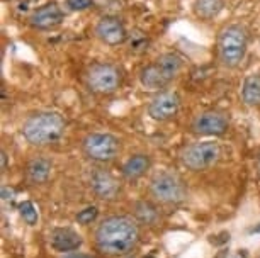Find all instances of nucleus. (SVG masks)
Returning <instances> with one entry per match:
<instances>
[{"mask_svg": "<svg viewBox=\"0 0 260 258\" xmlns=\"http://www.w3.org/2000/svg\"><path fill=\"white\" fill-rule=\"evenodd\" d=\"M140 240L138 225L131 217L111 216L101 223L95 231V241L107 255H126Z\"/></svg>", "mask_w": 260, "mask_h": 258, "instance_id": "obj_1", "label": "nucleus"}, {"mask_svg": "<svg viewBox=\"0 0 260 258\" xmlns=\"http://www.w3.org/2000/svg\"><path fill=\"white\" fill-rule=\"evenodd\" d=\"M67 123L61 114L51 110L34 113L24 121L21 133L24 139L32 146H50L56 143L65 133Z\"/></svg>", "mask_w": 260, "mask_h": 258, "instance_id": "obj_2", "label": "nucleus"}, {"mask_svg": "<svg viewBox=\"0 0 260 258\" xmlns=\"http://www.w3.org/2000/svg\"><path fill=\"white\" fill-rule=\"evenodd\" d=\"M248 53V31L242 24H226L218 32L216 55L218 61L228 70H235L243 63Z\"/></svg>", "mask_w": 260, "mask_h": 258, "instance_id": "obj_3", "label": "nucleus"}, {"mask_svg": "<svg viewBox=\"0 0 260 258\" xmlns=\"http://www.w3.org/2000/svg\"><path fill=\"white\" fill-rule=\"evenodd\" d=\"M122 85V71L119 66L107 61H97L87 68L85 87L95 95L116 94Z\"/></svg>", "mask_w": 260, "mask_h": 258, "instance_id": "obj_4", "label": "nucleus"}, {"mask_svg": "<svg viewBox=\"0 0 260 258\" xmlns=\"http://www.w3.org/2000/svg\"><path fill=\"white\" fill-rule=\"evenodd\" d=\"M150 194L156 202L172 206V204L182 202L187 196V191H185V183L180 175L170 170H164L151 178Z\"/></svg>", "mask_w": 260, "mask_h": 258, "instance_id": "obj_5", "label": "nucleus"}, {"mask_svg": "<svg viewBox=\"0 0 260 258\" xmlns=\"http://www.w3.org/2000/svg\"><path fill=\"white\" fill-rule=\"evenodd\" d=\"M82 152L92 162H114L121 153V139L111 133H90L82 141Z\"/></svg>", "mask_w": 260, "mask_h": 258, "instance_id": "obj_6", "label": "nucleus"}, {"mask_svg": "<svg viewBox=\"0 0 260 258\" xmlns=\"http://www.w3.org/2000/svg\"><path fill=\"white\" fill-rule=\"evenodd\" d=\"M219 158H221V146L214 141H199V143L189 144L180 153L184 167L192 172H201L213 167Z\"/></svg>", "mask_w": 260, "mask_h": 258, "instance_id": "obj_7", "label": "nucleus"}, {"mask_svg": "<svg viewBox=\"0 0 260 258\" xmlns=\"http://www.w3.org/2000/svg\"><path fill=\"white\" fill-rule=\"evenodd\" d=\"M65 21V11L58 2H46L36 7L27 17V24L34 31H55Z\"/></svg>", "mask_w": 260, "mask_h": 258, "instance_id": "obj_8", "label": "nucleus"}, {"mask_svg": "<svg viewBox=\"0 0 260 258\" xmlns=\"http://www.w3.org/2000/svg\"><path fill=\"white\" fill-rule=\"evenodd\" d=\"M94 34L102 45L109 48H117L127 41V29L124 22L117 16H104L97 21L94 27Z\"/></svg>", "mask_w": 260, "mask_h": 258, "instance_id": "obj_9", "label": "nucleus"}, {"mask_svg": "<svg viewBox=\"0 0 260 258\" xmlns=\"http://www.w3.org/2000/svg\"><path fill=\"white\" fill-rule=\"evenodd\" d=\"M146 110H148V116L153 121H160V123L170 121L180 110V97L177 92L170 90L156 92V95L150 100Z\"/></svg>", "mask_w": 260, "mask_h": 258, "instance_id": "obj_10", "label": "nucleus"}, {"mask_svg": "<svg viewBox=\"0 0 260 258\" xmlns=\"http://www.w3.org/2000/svg\"><path fill=\"white\" fill-rule=\"evenodd\" d=\"M228 126L230 123L224 114L218 110H204L194 118L190 129L198 136H221L226 133Z\"/></svg>", "mask_w": 260, "mask_h": 258, "instance_id": "obj_11", "label": "nucleus"}, {"mask_svg": "<svg viewBox=\"0 0 260 258\" xmlns=\"http://www.w3.org/2000/svg\"><path fill=\"white\" fill-rule=\"evenodd\" d=\"M138 80L143 89L151 92H164L175 79L160 65L158 61L153 60L148 65H145L138 73Z\"/></svg>", "mask_w": 260, "mask_h": 258, "instance_id": "obj_12", "label": "nucleus"}, {"mask_svg": "<svg viewBox=\"0 0 260 258\" xmlns=\"http://www.w3.org/2000/svg\"><path fill=\"white\" fill-rule=\"evenodd\" d=\"M50 243L56 251L65 253L78 250L82 246V238L70 228H56V230L51 231Z\"/></svg>", "mask_w": 260, "mask_h": 258, "instance_id": "obj_13", "label": "nucleus"}, {"mask_svg": "<svg viewBox=\"0 0 260 258\" xmlns=\"http://www.w3.org/2000/svg\"><path fill=\"white\" fill-rule=\"evenodd\" d=\"M92 189L101 199H114L119 192V183L109 172L97 170L92 173Z\"/></svg>", "mask_w": 260, "mask_h": 258, "instance_id": "obj_14", "label": "nucleus"}, {"mask_svg": "<svg viewBox=\"0 0 260 258\" xmlns=\"http://www.w3.org/2000/svg\"><path fill=\"white\" fill-rule=\"evenodd\" d=\"M150 157L148 155H143V153H138V155H133V157H129L122 165V175H124V178L127 180H136L140 177H143V175L148 172L150 168Z\"/></svg>", "mask_w": 260, "mask_h": 258, "instance_id": "obj_15", "label": "nucleus"}, {"mask_svg": "<svg viewBox=\"0 0 260 258\" xmlns=\"http://www.w3.org/2000/svg\"><path fill=\"white\" fill-rule=\"evenodd\" d=\"M224 0H194L192 12L201 21H213L223 12Z\"/></svg>", "mask_w": 260, "mask_h": 258, "instance_id": "obj_16", "label": "nucleus"}, {"mask_svg": "<svg viewBox=\"0 0 260 258\" xmlns=\"http://www.w3.org/2000/svg\"><path fill=\"white\" fill-rule=\"evenodd\" d=\"M242 100L250 107L260 105V73H250L243 79L242 84Z\"/></svg>", "mask_w": 260, "mask_h": 258, "instance_id": "obj_17", "label": "nucleus"}, {"mask_svg": "<svg viewBox=\"0 0 260 258\" xmlns=\"http://www.w3.org/2000/svg\"><path fill=\"white\" fill-rule=\"evenodd\" d=\"M51 173V162L45 157H36L27 163L26 175L31 183H43L46 182Z\"/></svg>", "mask_w": 260, "mask_h": 258, "instance_id": "obj_18", "label": "nucleus"}, {"mask_svg": "<svg viewBox=\"0 0 260 258\" xmlns=\"http://www.w3.org/2000/svg\"><path fill=\"white\" fill-rule=\"evenodd\" d=\"M135 214H136V217H138L141 223H145V225H153L156 219H158V212H156V209L148 202H138V204H136Z\"/></svg>", "mask_w": 260, "mask_h": 258, "instance_id": "obj_19", "label": "nucleus"}, {"mask_svg": "<svg viewBox=\"0 0 260 258\" xmlns=\"http://www.w3.org/2000/svg\"><path fill=\"white\" fill-rule=\"evenodd\" d=\"M19 212H21V216L24 217V221H26L27 225L34 226L38 223V211L31 201H24L19 204Z\"/></svg>", "mask_w": 260, "mask_h": 258, "instance_id": "obj_20", "label": "nucleus"}, {"mask_svg": "<svg viewBox=\"0 0 260 258\" xmlns=\"http://www.w3.org/2000/svg\"><path fill=\"white\" fill-rule=\"evenodd\" d=\"M94 7V0H65V9L70 12H83Z\"/></svg>", "mask_w": 260, "mask_h": 258, "instance_id": "obj_21", "label": "nucleus"}, {"mask_svg": "<svg viewBox=\"0 0 260 258\" xmlns=\"http://www.w3.org/2000/svg\"><path fill=\"white\" fill-rule=\"evenodd\" d=\"M97 216H99V211H97V207H87L83 209L77 214V221L80 223V225H90V223H94Z\"/></svg>", "mask_w": 260, "mask_h": 258, "instance_id": "obj_22", "label": "nucleus"}, {"mask_svg": "<svg viewBox=\"0 0 260 258\" xmlns=\"http://www.w3.org/2000/svg\"><path fill=\"white\" fill-rule=\"evenodd\" d=\"M209 241L213 243V245H216V246L226 245V243L230 241V233L228 231H223V233H219V235H216V236H211Z\"/></svg>", "mask_w": 260, "mask_h": 258, "instance_id": "obj_23", "label": "nucleus"}, {"mask_svg": "<svg viewBox=\"0 0 260 258\" xmlns=\"http://www.w3.org/2000/svg\"><path fill=\"white\" fill-rule=\"evenodd\" d=\"M12 196H14V192H12V191H9L7 187H4V189H2V197H4V199H12Z\"/></svg>", "mask_w": 260, "mask_h": 258, "instance_id": "obj_24", "label": "nucleus"}, {"mask_svg": "<svg viewBox=\"0 0 260 258\" xmlns=\"http://www.w3.org/2000/svg\"><path fill=\"white\" fill-rule=\"evenodd\" d=\"M233 258H248V251L247 250H240V251L235 253Z\"/></svg>", "mask_w": 260, "mask_h": 258, "instance_id": "obj_25", "label": "nucleus"}, {"mask_svg": "<svg viewBox=\"0 0 260 258\" xmlns=\"http://www.w3.org/2000/svg\"><path fill=\"white\" fill-rule=\"evenodd\" d=\"M65 258H92L90 255H83V253H73V255H68Z\"/></svg>", "mask_w": 260, "mask_h": 258, "instance_id": "obj_26", "label": "nucleus"}, {"mask_svg": "<svg viewBox=\"0 0 260 258\" xmlns=\"http://www.w3.org/2000/svg\"><path fill=\"white\" fill-rule=\"evenodd\" d=\"M250 235H260V223H258V225H255L253 228H250Z\"/></svg>", "mask_w": 260, "mask_h": 258, "instance_id": "obj_27", "label": "nucleus"}, {"mask_svg": "<svg viewBox=\"0 0 260 258\" xmlns=\"http://www.w3.org/2000/svg\"><path fill=\"white\" fill-rule=\"evenodd\" d=\"M226 256H228V250H221V251H219V255L216 256V258H226Z\"/></svg>", "mask_w": 260, "mask_h": 258, "instance_id": "obj_28", "label": "nucleus"}, {"mask_svg": "<svg viewBox=\"0 0 260 258\" xmlns=\"http://www.w3.org/2000/svg\"><path fill=\"white\" fill-rule=\"evenodd\" d=\"M257 167H258V173H260V153H258V160H257Z\"/></svg>", "mask_w": 260, "mask_h": 258, "instance_id": "obj_29", "label": "nucleus"}, {"mask_svg": "<svg viewBox=\"0 0 260 258\" xmlns=\"http://www.w3.org/2000/svg\"><path fill=\"white\" fill-rule=\"evenodd\" d=\"M145 258H155L153 255H148V256H145Z\"/></svg>", "mask_w": 260, "mask_h": 258, "instance_id": "obj_30", "label": "nucleus"}]
</instances>
